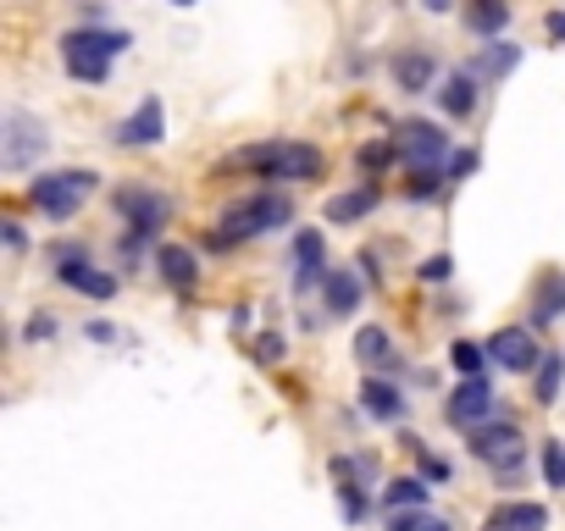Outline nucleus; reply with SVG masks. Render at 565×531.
Here are the masks:
<instances>
[{
    "mask_svg": "<svg viewBox=\"0 0 565 531\" xmlns=\"http://www.w3.org/2000/svg\"><path fill=\"white\" fill-rule=\"evenodd\" d=\"M289 216H295V199L289 194H249V199H238V205H227L222 216H216V227H211V249H233V243H244V238H260V232H277V227H289Z\"/></svg>",
    "mask_w": 565,
    "mask_h": 531,
    "instance_id": "1",
    "label": "nucleus"
},
{
    "mask_svg": "<svg viewBox=\"0 0 565 531\" xmlns=\"http://www.w3.org/2000/svg\"><path fill=\"white\" fill-rule=\"evenodd\" d=\"M233 166H249L271 183H311V177H322V150L300 144V139H266V144L233 150Z\"/></svg>",
    "mask_w": 565,
    "mask_h": 531,
    "instance_id": "2",
    "label": "nucleus"
},
{
    "mask_svg": "<svg viewBox=\"0 0 565 531\" xmlns=\"http://www.w3.org/2000/svg\"><path fill=\"white\" fill-rule=\"evenodd\" d=\"M134 40L122 34V29H73L67 40H62V62H67V73L78 78V84H106L111 78V62L128 51Z\"/></svg>",
    "mask_w": 565,
    "mask_h": 531,
    "instance_id": "3",
    "label": "nucleus"
},
{
    "mask_svg": "<svg viewBox=\"0 0 565 531\" xmlns=\"http://www.w3.org/2000/svg\"><path fill=\"white\" fill-rule=\"evenodd\" d=\"M100 188V172H84V166H62V172H45L29 183V199L51 216V221H67L78 216V205Z\"/></svg>",
    "mask_w": 565,
    "mask_h": 531,
    "instance_id": "4",
    "label": "nucleus"
},
{
    "mask_svg": "<svg viewBox=\"0 0 565 531\" xmlns=\"http://www.w3.org/2000/svg\"><path fill=\"white\" fill-rule=\"evenodd\" d=\"M45 150H51V128L34 111L12 106L0 117V166L7 172H29L34 161H45Z\"/></svg>",
    "mask_w": 565,
    "mask_h": 531,
    "instance_id": "5",
    "label": "nucleus"
},
{
    "mask_svg": "<svg viewBox=\"0 0 565 531\" xmlns=\"http://www.w3.org/2000/svg\"><path fill=\"white\" fill-rule=\"evenodd\" d=\"M394 144H399V161H405L416 177H433V172L444 166V155H449V133H444L438 122H422V117L399 122Z\"/></svg>",
    "mask_w": 565,
    "mask_h": 531,
    "instance_id": "6",
    "label": "nucleus"
},
{
    "mask_svg": "<svg viewBox=\"0 0 565 531\" xmlns=\"http://www.w3.org/2000/svg\"><path fill=\"white\" fill-rule=\"evenodd\" d=\"M444 415H449L455 426H466V432L499 421V393H493V382H488V377H460V382L449 388V399H444Z\"/></svg>",
    "mask_w": 565,
    "mask_h": 531,
    "instance_id": "7",
    "label": "nucleus"
},
{
    "mask_svg": "<svg viewBox=\"0 0 565 531\" xmlns=\"http://www.w3.org/2000/svg\"><path fill=\"white\" fill-rule=\"evenodd\" d=\"M488 360H493L499 371H515V377H537V366H543V349H537L532 327H499V333L488 338Z\"/></svg>",
    "mask_w": 565,
    "mask_h": 531,
    "instance_id": "8",
    "label": "nucleus"
},
{
    "mask_svg": "<svg viewBox=\"0 0 565 531\" xmlns=\"http://www.w3.org/2000/svg\"><path fill=\"white\" fill-rule=\"evenodd\" d=\"M471 454H477L482 465H493V470H515V465L526 459V437H521L510 421H488V426L471 432Z\"/></svg>",
    "mask_w": 565,
    "mask_h": 531,
    "instance_id": "9",
    "label": "nucleus"
},
{
    "mask_svg": "<svg viewBox=\"0 0 565 531\" xmlns=\"http://www.w3.org/2000/svg\"><path fill=\"white\" fill-rule=\"evenodd\" d=\"M56 278L67 283V289H78V294H89V300H117V278L111 272H100V266H89V254L84 249H56Z\"/></svg>",
    "mask_w": 565,
    "mask_h": 531,
    "instance_id": "10",
    "label": "nucleus"
},
{
    "mask_svg": "<svg viewBox=\"0 0 565 531\" xmlns=\"http://www.w3.org/2000/svg\"><path fill=\"white\" fill-rule=\"evenodd\" d=\"M117 210L134 221V232H161L172 221V199L167 194H150V188H122L117 194Z\"/></svg>",
    "mask_w": 565,
    "mask_h": 531,
    "instance_id": "11",
    "label": "nucleus"
},
{
    "mask_svg": "<svg viewBox=\"0 0 565 531\" xmlns=\"http://www.w3.org/2000/svg\"><path fill=\"white\" fill-rule=\"evenodd\" d=\"M161 139H167V106L161 95H145L139 111L117 128V144H161Z\"/></svg>",
    "mask_w": 565,
    "mask_h": 531,
    "instance_id": "12",
    "label": "nucleus"
},
{
    "mask_svg": "<svg viewBox=\"0 0 565 531\" xmlns=\"http://www.w3.org/2000/svg\"><path fill=\"white\" fill-rule=\"evenodd\" d=\"M482 531H548V509L532 498H515V503H499Z\"/></svg>",
    "mask_w": 565,
    "mask_h": 531,
    "instance_id": "13",
    "label": "nucleus"
},
{
    "mask_svg": "<svg viewBox=\"0 0 565 531\" xmlns=\"http://www.w3.org/2000/svg\"><path fill=\"white\" fill-rule=\"evenodd\" d=\"M361 410L377 415V421H405L411 404H405V393H399L388 377H366V382H361Z\"/></svg>",
    "mask_w": 565,
    "mask_h": 531,
    "instance_id": "14",
    "label": "nucleus"
},
{
    "mask_svg": "<svg viewBox=\"0 0 565 531\" xmlns=\"http://www.w3.org/2000/svg\"><path fill=\"white\" fill-rule=\"evenodd\" d=\"M433 78H438V62H433L427 51H405V56H394V84H399L405 95L433 89Z\"/></svg>",
    "mask_w": 565,
    "mask_h": 531,
    "instance_id": "15",
    "label": "nucleus"
},
{
    "mask_svg": "<svg viewBox=\"0 0 565 531\" xmlns=\"http://www.w3.org/2000/svg\"><path fill=\"white\" fill-rule=\"evenodd\" d=\"M361 278L355 272H344V266H339V272H328V283H322V305H328V316H350L355 305H361Z\"/></svg>",
    "mask_w": 565,
    "mask_h": 531,
    "instance_id": "16",
    "label": "nucleus"
},
{
    "mask_svg": "<svg viewBox=\"0 0 565 531\" xmlns=\"http://www.w3.org/2000/svg\"><path fill=\"white\" fill-rule=\"evenodd\" d=\"M377 199H383V194H377V188L366 183V188H350V194H333L322 216H328V221H339V227H350V221H361V216H372V210H377Z\"/></svg>",
    "mask_w": 565,
    "mask_h": 531,
    "instance_id": "17",
    "label": "nucleus"
},
{
    "mask_svg": "<svg viewBox=\"0 0 565 531\" xmlns=\"http://www.w3.org/2000/svg\"><path fill=\"white\" fill-rule=\"evenodd\" d=\"M355 360H361L366 371H388V366H399L394 338H388L383 327H361V333H355Z\"/></svg>",
    "mask_w": 565,
    "mask_h": 531,
    "instance_id": "18",
    "label": "nucleus"
},
{
    "mask_svg": "<svg viewBox=\"0 0 565 531\" xmlns=\"http://www.w3.org/2000/svg\"><path fill=\"white\" fill-rule=\"evenodd\" d=\"M156 266H161V278H167L172 289H194V278H200L194 249H183V243H161V249H156Z\"/></svg>",
    "mask_w": 565,
    "mask_h": 531,
    "instance_id": "19",
    "label": "nucleus"
},
{
    "mask_svg": "<svg viewBox=\"0 0 565 531\" xmlns=\"http://www.w3.org/2000/svg\"><path fill=\"white\" fill-rule=\"evenodd\" d=\"M565 316V272H543L537 294H532V322H559Z\"/></svg>",
    "mask_w": 565,
    "mask_h": 531,
    "instance_id": "20",
    "label": "nucleus"
},
{
    "mask_svg": "<svg viewBox=\"0 0 565 531\" xmlns=\"http://www.w3.org/2000/svg\"><path fill=\"white\" fill-rule=\"evenodd\" d=\"M504 23H510V7H504V0H471V7H466V29H471L477 40L499 34Z\"/></svg>",
    "mask_w": 565,
    "mask_h": 531,
    "instance_id": "21",
    "label": "nucleus"
},
{
    "mask_svg": "<svg viewBox=\"0 0 565 531\" xmlns=\"http://www.w3.org/2000/svg\"><path fill=\"white\" fill-rule=\"evenodd\" d=\"M383 503H388L394 514L422 509V503H427V476H394V481L383 487Z\"/></svg>",
    "mask_w": 565,
    "mask_h": 531,
    "instance_id": "22",
    "label": "nucleus"
},
{
    "mask_svg": "<svg viewBox=\"0 0 565 531\" xmlns=\"http://www.w3.org/2000/svg\"><path fill=\"white\" fill-rule=\"evenodd\" d=\"M295 254H300V289L328 283V266H322V232H300Z\"/></svg>",
    "mask_w": 565,
    "mask_h": 531,
    "instance_id": "23",
    "label": "nucleus"
},
{
    "mask_svg": "<svg viewBox=\"0 0 565 531\" xmlns=\"http://www.w3.org/2000/svg\"><path fill=\"white\" fill-rule=\"evenodd\" d=\"M438 95H444V111L449 117H471L477 111V73H455Z\"/></svg>",
    "mask_w": 565,
    "mask_h": 531,
    "instance_id": "24",
    "label": "nucleus"
},
{
    "mask_svg": "<svg viewBox=\"0 0 565 531\" xmlns=\"http://www.w3.org/2000/svg\"><path fill=\"white\" fill-rule=\"evenodd\" d=\"M559 382H565V355H543V366H537V382H532V399L548 410V404L559 399Z\"/></svg>",
    "mask_w": 565,
    "mask_h": 531,
    "instance_id": "25",
    "label": "nucleus"
},
{
    "mask_svg": "<svg viewBox=\"0 0 565 531\" xmlns=\"http://www.w3.org/2000/svg\"><path fill=\"white\" fill-rule=\"evenodd\" d=\"M515 62H521V51H515V45H488V51H482V56L471 62V73L493 84V78H504V73L515 67Z\"/></svg>",
    "mask_w": 565,
    "mask_h": 531,
    "instance_id": "26",
    "label": "nucleus"
},
{
    "mask_svg": "<svg viewBox=\"0 0 565 531\" xmlns=\"http://www.w3.org/2000/svg\"><path fill=\"white\" fill-rule=\"evenodd\" d=\"M449 366H455L460 377H488V344H471V338H460V344L449 349Z\"/></svg>",
    "mask_w": 565,
    "mask_h": 531,
    "instance_id": "27",
    "label": "nucleus"
},
{
    "mask_svg": "<svg viewBox=\"0 0 565 531\" xmlns=\"http://www.w3.org/2000/svg\"><path fill=\"white\" fill-rule=\"evenodd\" d=\"M388 531H455L444 514H427V509H405V514H394L388 520Z\"/></svg>",
    "mask_w": 565,
    "mask_h": 531,
    "instance_id": "28",
    "label": "nucleus"
},
{
    "mask_svg": "<svg viewBox=\"0 0 565 531\" xmlns=\"http://www.w3.org/2000/svg\"><path fill=\"white\" fill-rule=\"evenodd\" d=\"M537 465H543V481H548V487H565V443H559V437L543 443Z\"/></svg>",
    "mask_w": 565,
    "mask_h": 531,
    "instance_id": "29",
    "label": "nucleus"
},
{
    "mask_svg": "<svg viewBox=\"0 0 565 531\" xmlns=\"http://www.w3.org/2000/svg\"><path fill=\"white\" fill-rule=\"evenodd\" d=\"M394 155H399V144H394V139H383V144H366V150H361V166H366V172H377V166H388Z\"/></svg>",
    "mask_w": 565,
    "mask_h": 531,
    "instance_id": "30",
    "label": "nucleus"
},
{
    "mask_svg": "<svg viewBox=\"0 0 565 531\" xmlns=\"http://www.w3.org/2000/svg\"><path fill=\"white\" fill-rule=\"evenodd\" d=\"M449 272H455V254H427L422 260V278L427 283H449Z\"/></svg>",
    "mask_w": 565,
    "mask_h": 531,
    "instance_id": "31",
    "label": "nucleus"
},
{
    "mask_svg": "<svg viewBox=\"0 0 565 531\" xmlns=\"http://www.w3.org/2000/svg\"><path fill=\"white\" fill-rule=\"evenodd\" d=\"M411 448L422 454V476H427V481H449V459H438V454H427V448H422L416 437H411Z\"/></svg>",
    "mask_w": 565,
    "mask_h": 531,
    "instance_id": "32",
    "label": "nucleus"
},
{
    "mask_svg": "<svg viewBox=\"0 0 565 531\" xmlns=\"http://www.w3.org/2000/svg\"><path fill=\"white\" fill-rule=\"evenodd\" d=\"M339 509H344V520H361V514H366V498H361V487H339Z\"/></svg>",
    "mask_w": 565,
    "mask_h": 531,
    "instance_id": "33",
    "label": "nucleus"
},
{
    "mask_svg": "<svg viewBox=\"0 0 565 531\" xmlns=\"http://www.w3.org/2000/svg\"><path fill=\"white\" fill-rule=\"evenodd\" d=\"M255 360H260V366H271V360H282V338H277V333H266V338H255Z\"/></svg>",
    "mask_w": 565,
    "mask_h": 531,
    "instance_id": "34",
    "label": "nucleus"
},
{
    "mask_svg": "<svg viewBox=\"0 0 565 531\" xmlns=\"http://www.w3.org/2000/svg\"><path fill=\"white\" fill-rule=\"evenodd\" d=\"M51 333H56V316H29V327H23L29 344H40V338H51Z\"/></svg>",
    "mask_w": 565,
    "mask_h": 531,
    "instance_id": "35",
    "label": "nucleus"
},
{
    "mask_svg": "<svg viewBox=\"0 0 565 531\" xmlns=\"http://www.w3.org/2000/svg\"><path fill=\"white\" fill-rule=\"evenodd\" d=\"M471 166H477V155H471V150H455V155H449V177H466Z\"/></svg>",
    "mask_w": 565,
    "mask_h": 531,
    "instance_id": "36",
    "label": "nucleus"
},
{
    "mask_svg": "<svg viewBox=\"0 0 565 531\" xmlns=\"http://www.w3.org/2000/svg\"><path fill=\"white\" fill-rule=\"evenodd\" d=\"M0 232H7V249H12V254H23V243H29V238H23V227H18V221H7Z\"/></svg>",
    "mask_w": 565,
    "mask_h": 531,
    "instance_id": "37",
    "label": "nucleus"
},
{
    "mask_svg": "<svg viewBox=\"0 0 565 531\" xmlns=\"http://www.w3.org/2000/svg\"><path fill=\"white\" fill-rule=\"evenodd\" d=\"M543 29H548V40H565V12H548V23H543Z\"/></svg>",
    "mask_w": 565,
    "mask_h": 531,
    "instance_id": "38",
    "label": "nucleus"
},
{
    "mask_svg": "<svg viewBox=\"0 0 565 531\" xmlns=\"http://www.w3.org/2000/svg\"><path fill=\"white\" fill-rule=\"evenodd\" d=\"M89 338H100V344H111V338H117V327H111V322H95V327H89Z\"/></svg>",
    "mask_w": 565,
    "mask_h": 531,
    "instance_id": "39",
    "label": "nucleus"
},
{
    "mask_svg": "<svg viewBox=\"0 0 565 531\" xmlns=\"http://www.w3.org/2000/svg\"><path fill=\"white\" fill-rule=\"evenodd\" d=\"M422 7H427V12H449V7H455V0H422Z\"/></svg>",
    "mask_w": 565,
    "mask_h": 531,
    "instance_id": "40",
    "label": "nucleus"
},
{
    "mask_svg": "<svg viewBox=\"0 0 565 531\" xmlns=\"http://www.w3.org/2000/svg\"><path fill=\"white\" fill-rule=\"evenodd\" d=\"M172 7H200V0H172Z\"/></svg>",
    "mask_w": 565,
    "mask_h": 531,
    "instance_id": "41",
    "label": "nucleus"
}]
</instances>
